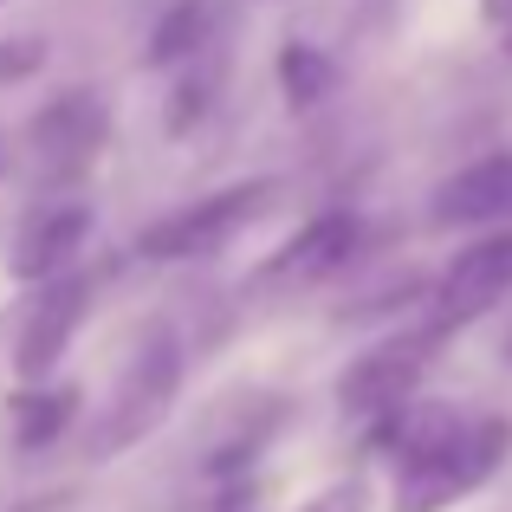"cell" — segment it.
I'll return each instance as SVG.
<instances>
[{
	"instance_id": "obj_1",
	"label": "cell",
	"mask_w": 512,
	"mask_h": 512,
	"mask_svg": "<svg viewBox=\"0 0 512 512\" xmlns=\"http://www.w3.org/2000/svg\"><path fill=\"white\" fill-rule=\"evenodd\" d=\"M383 448L396 461L389 480V512H448L467 493H480L512 454L506 415H467L454 402H422V409L383 415Z\"/></svg>"
},
{
	"instance_id": "obj_11",
	"label": "cell",
	"mask_w": 512,
	"mask_h": 512,
	"mask_svg": "<svg viewBox=\"0 0 512 512\" xmlns=\"http://www.w3.org/2000/svg\"><path fill=\"white\" fill-rule=\"evenodd\" d=\"M78 383H26L20 396H7V435H13V448H26V454H39V448H52L59 435H72V422H78Z\"/></svg>"
},
{
	"instance_id": "obj_10",
	"label": "cell",
	"mask_w": 512,
	"mask_h": 512,
	"mask_svg": "<svg viewBox=\"0 0 512 512\" xmlns=\"http://www.w3.org/2000/svg\"><path fill=\"white\" fill-rule=\"evenodd\" d=\"M435 221L441 227H500L512 221V156H480V163L454 169L435 188Z\"/></svg>"
},
{
	"instance_id": "obj_19",
	"label": "cell",
	"mask_w": 512,
	"mask_h": 512,
	"mask_svg": "<svg viewBox=\"0 0 512 512\" xmlns=\"http://www.w3.org/2000/svg\"><path fill=\"white\" fill-rule=\"evenodd\" d=\"M0 7H7V0H0Z\"/></svg>"
},
{
	"instance_id": "obj_9",
	"label": "cell",
	"mask_w": 512,
	"mask_h": 512,
	"mask_svg": "<svg viewBox=\"0 0 512 512\" xmlns=\"http://www.w3.org/2000/svg\"><path fill=\"white\" fill-rule=\"evenodd\" d=\"M91 292H98V279L91 273H59L46 286V299L33 305V318H26V331H20V376L26 383H39V376H52V363L65 357V344L78 338V325H85V312H91Z\"/></svg>"
},
{
	"instance_id": "obj_17",
	"label": "cell",
	"mask_w": 512,
	"mask_h": 512,
	"mask_svg": "<svg viewBox=\"0 0 512 512\" xmlns=\"http://www.w3.org/2000/svg\"><path fill=\"white\" fill-rule=\"evenodd\" d=\"M500 350H506V363H512V325H506V338H500Z\"/></svg>"
},
{
	"instance_id": "obj_8",
	"label": "cell",
	"mask_w": 512,
	"mask_h": 512,
	"mask_svg": "<svg viewBox=\"0 0 512 512\" xmlns=\"http://www.w3.org/2000/svg\"><path fill=\"white\" fill-rule=\"evenodd\" d=\"M357 247H363V221L350 208H331V214H318V221H305L299 234H292L286 247L260 266V286H273V292L318 286V279L344 273V266L357 260Z\"/></svg>"
},
{
	"instance_id": "obj_4",
	"label": "cell",
	"mask_w": 512,
	"mask_h": 512,
	"mask_svg": "<svg viewBox=\"0 0 512 512\" xmlns=\"http://www.w3.org/2000/svg\"><path fill=\"white\" fill-rule=\"evenodd\" d=\"M435 350H441V331L428 325V318L415 331H402V338L370 344L363 357H350V370L338 376V409L363 415V422H383V415L409 409L422 376H428V363H435Z\"/></svg>"
},
{
	"instance_id": "obj_7",
	"label": "cell",
	"mask_w": 512,
	"mask_h": 512,
	"mask_svg": "<svg viewBox=\"0 0 512 512\" xmlns=\"http://www.w3.org/2000/svg\"><path fill=\"white\" fill-rule=\"evenodd\" d=\"M85 240H91V208L85 201H46V208H33L20 227H13L7 266H13V279H26V286H52L59 273L78 266Z\"/></svg>"
},
{
	"instance_id": "obj_3",
	"label": "cell",
	"mask_w": 512,
	"mask_h": 512,
	"mask_svg": "<svg viewBox=\"0 0 512 512\" xmlns=\"http://www.w3.org/2000/svg\"><path fill=\"white\" fill-rule=\"evenodd\" d=\"M279 201V182H234V188H214V195L188 201V208L163 214V221L143 227L137 253L143 260H163V266H182V260H208V253L234 247L253 221Z\"/></svg>"
},
{
	"instance_id": "obj_6",
	"label": "cell",
	"mask_w": 512,
	"mask_h": 512,
	"mask_svg": "<svg viewBox=\"0 0 512 512\" xmlns=\"http://www.w3.org/2000/svg\"><path fill=\"white\" fill-rule=\"evenodd\" d=\"M512 299V227H493V234H480L467 253H454V266L435 279V292H428V325L441 331V338H454L461 325H474V318H487L493 305Z\"/></svg>"
},
{
	"instance_id": "obj_18",
	"label": "cell",
	"mask_w": 512,
	"mask_h": 512,
	"mask_svg": "<svg viewBox=\"0 0 512 512\" xmlns=\"http://www.w3.org/2000/svg\"><path fill=\"white\" fill-rule=\"evenodd\" d=\"M266 7H292V0H266Z\"/></svg>"
},
{
	"instance_id": "obj_12",
	"label": "cell",
	"mask_w": 512,
	"mask_h": 512,
	"mask_svg": "<svg viewBox=\"0 0 512 512\" xmlns=\"http://www.w3.org/2000/svg\"><path fill=\"white\" fill-rule=\"evenodd\" d=\"M201 46H214V0H175L150 26V65H182Z\"/></svg>"
},
{
	"instance_id": "obj_15",
	"label": "cell",
	"mask_w": 512,
	"mask_h": 512,
	"mask_svg": "<svg viewBox=\"0 0 512 512\" xmlns=\"http://www.w3.org/2000/svg\"><path fill=\"white\" fill-rule=\"evenodd\" d=\"M363 506H370V493H363L357 480H338V487H325L318 500H305L299 512H363Z\"/></svg>"
},
{
	"instance_id": "obj_14",
	"label": "cell",
	"mask_w": 512,
	"mask_h": 512,
	"mask_svg": "<svg viewBox=\"0 0 512 512\" xmlns=\"http://www.w3.org/2000/svg\"><path fill=\"white\" fill-rule=\"evenodd\" d=\"M39 72H46V39H33V33L0 39V91L26 85V78H39Z\"/></svg>"
},
{
	"instance_id": "obj_13",
	"label": "cell",
	"mask_w": 512,
	"mask_h": 512,
	"mask_svg": "<svg viewBox=\"0 0 512 512\" xmlns=\"http://www.w3.org/2000/svg\"><path fill=\"white\" fill-rule=\"evenodd\" d=\"M279 91H286L292 111H312V104H325L331 91H338V65H331L318 46L292 39V46L279 52Z\"/></svg>"
},
{
	"instance_id": "obj_16",
	"label": "cell",
	"mask_w": 512,
	"mask_h": 512,
	"mask_svg": "<svg viewBox=\"0 0 512 512\" xmlns=\"http://www.w3.org/2000/svg\"><path fill=\"white\" fill-rule=\"evenodd\" d=\"M480 13H487V26H500V33L512 26V0H480Z\"/></svg>"
},
{
	"instance_id": "obj_5",
	"label": "cell",
	"mask_w": 512,
	"mask_h": 512,
	"mask_svg": "<svg viewBox=\"0 0 512 512\" xmlns=\"http://www.w3.org/2000/svg\"><path fill=\"white\" fill-rule=\"evenodd\" d=\"M104 143H111V104L91 85H72L33 111V124H26V163L46 182H78V175L98 169Z\"/></svg>"
},
{
	"instance_id": "obj_2",
	"label": "cell",
	"mask_w": 512,
	"mask_h": 512,
	"mask_svg": "<svg viewBox=\"0 0 512 512\" xmlns=\"http://www.w3.org/2000/svg\"><path fill=\"white\" fill-rule=\"evenodd\" d=\"M182 338H175L169 325L143 331L137 350H130L124 376H117V396L111 409L98 415V428L85 435V461H111V454L137 448V441H150L156 428H163V415L175 409V396H182Z\"/></svg>"
}]
</instances>
